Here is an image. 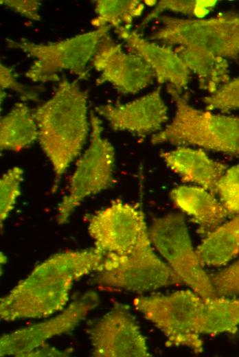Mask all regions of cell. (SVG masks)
Listing matches in <instances>:
<instances>
[{
  "instance_id": "1",
  "label": "cell",
  "mask_w": 239,
  "mask_h": 357,
  "mask_svg": "<svg viewBox=\"0 0 239 357\" xmlns=\"http://www.w3.org/2000/svg\"><path fill=\"white\" fill-rule=\"evenodd\" d=\"M104 255L93 247L52 255L1 299V319L8 322L41 319L62 310L73 282L97 271Z\"/></svg>"
},
{
  "instance_id": "2",
  "label": "cell",
  "mask_w": 239,
  "mask_h": 357,
  "mask_svg": "<svg viewBox=\"0 0 239 357\" xmlns=\"http://www.w3.org/2000/svg\"><path fill=\"white\" fill-rule=\"evenodd\" d=\"M87 101V91L77 81L62 78L52 96L32 110L38 141L54 170L52 192L86 142L89 129Z\"/></svg>"
},
{
  "instance_id": "3",
  "label": "cell",
  "mask_w": 239,
  "mask_h": 357,
  "mask_svg": "<svg viewBox=\"0 0 239 357\" xmlns=\"http://www.w3.org/2000/svg\"><path fill=\"white\" fill-rule=\"evenodd\" d=\"M167 91L175 104L172 120L153 135L152 144L194 146L229 154H239V116L201 111L189 102V95L168 84Z\"/></svg>"
},
{
  "instance_id": "4",
  "label": "cell",
  "mask_w": 239,
  "mask_h": 357,
  "mask_svg": "<svg viewBox=\"0 0 239 357\" xmlns=\"http://www.w3.org/2000/svg\"><path fill=\"white\" fill-rule=\"evenodd\" d=\"M97 272L99 286L139 293L183 284L171 267L156 254L146 225L129 253H106Z\"/></svg>"
},
{
  "instance_id": "5",
  "label": "cell",
  "mask_w": 239,
  "mask_h": 357,
  "mask_svg": "<svg viewBox=\"0 0 239 357\" xmlns=\"http://www.w3.org/2000/svg\"><path fill=\"white\" fill-rule=\"evenodd\" d=\"M110 28L104 25L54 43H35L25 38H6L5 43L8 48L19 49L34 59L25 73L32 82L60 81L58 74L64 71H69L79 79L87 80V65Z\"/></svg>"
},
{
  "instance_id": "6",
  "label": "cell",
  "mask_w": 239,
  "mask_h": 357,
  "mask_svg": "<svg viewBox=\"0 0 239 357\" xmlns=\"http://www.w3.org/2000/svg\"><path fill=\"white\" fill-rule=\"evenodd\" d=\"M133 306L166 338L168 347H184L196 354L203 352L198 322L204 299L191 289L170 294L139 296Z\"/></svg>"
},
{
  "instance_id": "7",
  "label": "cell",
  "mask_w": 239,
  "mask_h": 357,
  "mask_svg": "<svg viewBox=\"0 0 239 357\" xmlns=\"http://www.w3.org/2000/svg\"><path fill=\"white\" fill-rule=\"evenodd\" d=\"M148 233L154 249L183 282L204 300L217 296L212 277L194 248L181 213H169L155 219Z\"/></svg>"
},
{
  "instance_id": "8",
  "label": "cell",
  "mask_w": 239,
  "mask_h": 357,
  "mask_svg": "<svg viewBox=\"0 0 239 357\" xmlns=\"http://www.w3.org/2000/svg\"><path fill=\"white\" fill-rule=\"evenodd\" d=\"M162 26L149 39L161 45L192 47L225 59L239 56V14L225 13L209 19L158 17Z\"/></svg>"
},
{
  "instance_id": "9",
  "label": "cell",
  "mask_w": 239,
  "mask_h": 357,
  "mask_svg": "<svg viewBox=\"0 0 239 357\" xmlns=\"http://www.w3.org/2000/svg\"><path fill=\"white\" fill-rule=\"evenodd\" d=\"M90 123L89 145L78 159L67 192L58 204L56 220L59 224L66 223L86 198L108 189L113 183L114 148L102 137V121L93 112Z\"/></svg>"
},
{
  "instance_id": "10",
  "label": "cell",
  "mask_w": 239,
  "mask_h": 357,
  "mask_svg": "<svg viewBox=\"0 0 239 357\" xmlns=\"http://www.w3.org/2000/svg\"><path fill=\"white\" fill-rule=\"evenodd\" d=\"M99 302L100 298L95 292L87 291L58 315L3 334L0 338L1 356H24L48 340L71 332Z\"/></svg>"
},
{
  "instance_id": "11",
  "label": "cell",
  "mask_w": 239,
  "mask_h": 357,
  "mask_svg": "<svg viewBox=\"0 0 239 357\" xmlns=\"http://www.w3.org/2000/svg\"><path fill=\"white\" fill-rule=\"evenodd\" d=\"M95 357L151 356L145 336L127 306L115 303L88 330Z\"/></svg>"
},
{
  "instance_id": "12",
  "label": "cell",
  "mask_w": 239,
  "mask_h": 357,
  "mask_svg": "<svg viewBox=\"0 0 239 357\" xmlns=\"http://www.w3.org/2000/svg\"><path fill=\"white\" fill-rule=\"evenodd\" d=\"M145 225L141 207L117 200L89 217L88 231L94 247L104 254H126L135 247Z\"/></svg>"
},
{
  "instance_id": "13",
  "label": "cell",
  "mask_w": 239,
  "mask_h": 357,
  "mask_svg": "<svg viewBox=\"0 0 239 357\" xmlns=\"http://www.w3.org/2000/svg\"><path fill=\"white\" fill-rule=\"evenodd\" d=\"M91 65L100 72L97 85L109 82L124 94L138 93L155 78L152 70L139 56L124 52L109 33L100 41Z\"/></svg>"
},
{
  "instance_id": "14",
  "label": "cell",
  "mask_w": 239,
  "mask_h": 357,
  "mask_svg": "<svg viewBox=\"0 0 239 357\" xmlns=\"http://www.w3.org/2000/svg\"><path fill=\"white\" fill-rule=\"evenodd\" d=\"M161 87L126 104H106L95 107L112 130L126 131L144 137L160 131L168 119V108L162 99Z\"/></svg>"
},
{
  "instance_id": "15",
  "label": "cell",
  "mask_w": 239,
  "mask_h": 357,
  "mask_svg": "<svg viewBox=\"0 0 239 357\" xmlns=\"http://www.w3.org/2000/svg\"><path fill=\"white\" fill-rule=\"evenodd\" d=\"M114 30L125 42L129 52L139 56L148 64L158 83H168L179 91L187 87L191 72L174 49L146 40L136 30L124 27Z\"/></svg>"
},
{
  "instance_id": "16",
  "label": "cell",
  "mask_w": 239,
  "mask_h": 357,
  "mask_svg": "<svg viewBox=\"0 0 239 357\" xmlns=\"http://www.w3.org/2000/svg\"><path fill=\"white\" fill-rule=\"evenodd\" d=\"M160 156L183 181L196 184L214 194L227 169L225 164L211 159L203 150L187 146L161 151Z\"/></svg>"
},
{
  "instance_id": "17",
  "label": "cell",
  "mask_w": 239,
  "mask_h": 357,
  "mask_svg": "<svg viewBox=\"0 0 239 357\" xmlns=\"http://www.w3.org/2000/svg\"><path fill=\"white\" fill-rule=\"evenodd\" d=\"M213 193L197 185H180L170 193L174 205L189 216L205 236L224 222L230 216Z\"/></svg>"
},
{
  "instance_id": "18",
  "label": "cell",
  "mask_w": 239,
  "mask_h": 357,
  "mask_svg": "<svg viewBox=\"0 0 239 357\" xmlns=\"http://www.w3.org/2000/svg\"><path fill=\"white\" fill-rule=\"evenodd\" d=\"M174 51L196 76L200 89L212 94L230 80L227 59L192 47L177 46Z\"/></svg>"
},
{
  "instance_id": "19",
  "label": "cell",
  "mask_w": 239,
  "mask_h": 357,
  "mask_svg": "<svg viewBox=\"0 0 239 357\" xmlns=\"http://www.w3.org/2000/svg\"><path fill=\"white\" fill-rule=\"evenodd\" d=\"M203 266L218 267L239 254V214L204 236L196 249Z\"/></svg>"
},
{
  "instance_id": "20",
  "label": "cell",
  "mask_w": 239,
  "mask_h": 357,
  "mask_svg": "<svg viewBox=\"0 0 239 357\" xmlns=\"http://www.w3.org/2000/svg\"><path fill=\"white\" fill-rule=\"evenodd\" d=\"M33 111L23 102L14 104L0 121L1 150L20 151L38 140Z\"/></svg>"
},
{
  "instance_id": "21",
  "label": "cell",
  "mask_w": 239,
  "mask_h": 357,
  "mask_svg": "<svg viewBox=\"0 0 239 357\" xmlns=\"http://www.w3.org/2000/svg\"><path fill=\"white\" fill-rule=\"evenodd\" d=\"M239 327V298L216 296L204 300L198 322L200 334H235Z\"/></svg>"
},
{
  "instance_id": "22",
  "label": "cell",
  "mask_w": 239,
  "mask_h": 357,
  "mask_svg": "<svg viewBox=\"0 0 239 357\" xmlns=\"http://www.w3.org/2000/svg\"><path fill=\"white\" fill-rule=\"evenodd\" d=\"M144 9V3L137 0H98L96 17L91 24L96 28L109 25L114 30L120 27L130 29L133 20L141 14Z\"/></svg>"
},
{
  "instance_id": "23",
  "label": "cell",
  "mask_w": 239,
  "mask_h": 357,
  "mask_svg": "<svg viewBox=\"0 0 239 357\" xmlns=\"http://www.w3.org/2000/svg\"><path fill=\"white\" fill-rule=\"evenodd\" d=\"M216 4V1L162 0L156 3L155 8L144 19L137 27L138 32L154 19L165 11L181 13L185 15L202 17L206 15Z\"/></svg>"
},
{
  "instance_id": "24",
  "label": "cell",
  "mask_w": 239,
  "mask_h": 357,
  "mask_svg": "<svg viewBox=\"0 0 239 357\" xmlns=\"http://www.w3.org/2000/svg\"><path fill=\"white\" fill-rule=\"evenodd\" d=\"M23 170L14 166L7 170L0 179V219L1 225L14 207L21 194Z\"/></svg>"
},
{
  "instance_id": "25",
  "label": "cell",
  "mask_w": 239,
  "mask_h": 357,
  "mask_svg": "<svg viewBox=\"0 0 239 357\" xmlns=\"http://www.w3.org/2000/svg\"><path fill=\"white\" fill-rule=\"evenodd\" d=\"M207 111L223 113L239 108V77L229 80L214 93L203 98Z\"/></svg>"
},
{
  "instance_id": "26",
  "label": "cell",
  "mask_w": 239,
  "mask_h": 357,
  "mask_svg": "<svg viewBox=\"0 0 239 357\" xmlns=\"http://www.w3.org/2000/svg\"><path fill=\"white\" fill-rule=\"evenodd\" d=\"M216 194L230 216L239 214V165L226 170L218 183Z\"/></svg>"
},
{
  "instance_id": "27",
  "label": "cell",
  "mask_w": 239,
  "mask_h": 357,
  "mask_svg": "<svg viewBox=\"0 0 239 357\" xmlns=\"http://www.w3.org/2000/svg\"><path fill=\"white\" fill-rule=\"evenodd\" d=\"M218 296L234 297L239 295V259L229 266L211 276Z\"/></svg>"
},
{
  "instance_id": "28",
  "label": "cell",
  "mask_w": 239,
  "mask_h": 357,
  "mask_svg": "<svg viewBox=\"0 0 239 357\" xmlns=\"http://www.w3.org/2000/svg\"><path fill=\"white\" fill-rule=\"evenodd\" d=\"M0 87L1 90L11 89L20 95L23 100H37L38 95L32 90L19 83L13 73V70L1 63L0 65Z\"/></svg>"
},
{
  "instance_id": "29",
  "label": "cell",
  "mask_w": 239,
  "mask_h": 357,
  "mask_svg": "<svg viewBox=\"0 0 239 357\" xmlns=\"http://www.w3.org/2000/svg\"><path fill=\"white\" fill-rule=\"evenodd\" d=\"M1 4H3L14 12L27 18L29 20L39 21L41 19L39 15V8L41 5V2L34 0H1Z\"/></svg>"
},
{
  "instance_id": "30",
  "label": "cell",
  "mask_w": 239,
  "mask_h": 357,
  "mask_svg": "<svg viewBox=\"0 0 239 357\" xmlns=\"http://www.w3.org/2000/svg\"><path fill=\"white\" fill-rule=\"evenodd\" d=\"M69 352L61 351L45 344L28 352L24 356H67Z\"/></svg>"
}]
</instances>
